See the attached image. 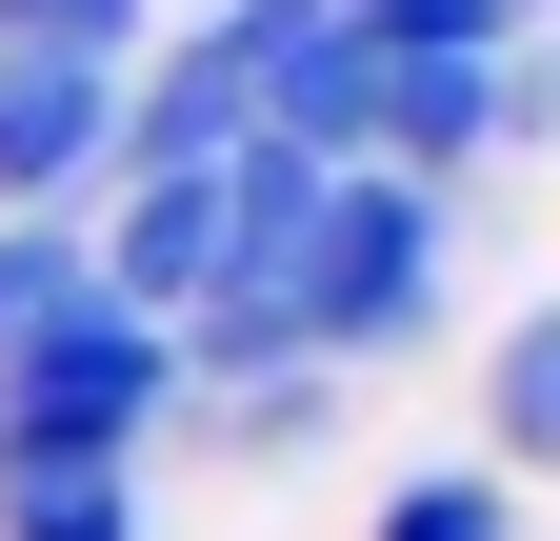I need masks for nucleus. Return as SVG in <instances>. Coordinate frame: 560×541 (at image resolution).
Returning a JSON list of instances; mask_svg holds the SVG:
<instances>
[{
	"label": "nucleus",
	"instance_id": "0eeeda50",
	"mask_svg": "<svg viewBox=\"0 0 560 541\" xmlns=\"http://www.w3.org/2000/svg\"><path fill=\"white\" fill-rule=\"evenodd\" d=\"M0 541H140V482L60 461V482H0Z\"/></svg>",
	"mask_w": 560,
	"mask_h": 541
},
{
	"label": "nucleus",
	"instance_id": "f03ea898",
	"mask_svg": "<svg viewBox=\"0 0 560 541\" xmlns=\"http://www.w3.org/2000/svg\"><path fill=\"white\" fill-rule=\"evenodd\" d=\"M420 321H441V200L420 181H320L301 261H280V342H301L320 381H361V361L420 342Z\"/></svg>",
	"mask_w": 560,
	"mask_h": 541
},
{
	"label": "nucleus",
	"instance_id": "f257e3e1",
	"mask_svg": "<svg viewBox=\"0 0 560 541\" xmlns=\"http://www.w3.org/2000/svg\"><path fill=\"white\" fill-rule=\"evenodd\" d=\"M140 422H180V342L161 321H120L101 281L40 321V342H0V482H60V461H140Z\"/></svg>",
	"mask_w": 560,
	"mask_h": 541
},
{
	"label": "nucleus",
	"instance_id": "423d86ee",
	"mask_svg": "<svg viewBox=\"0 0 560 541\" xmlns=\"http://www.w3.org/2000/svg\"><path fill=\"white\" fill-rule=\"evenodd\" d=\"M140 41H161V0H0V60H101L120 81Z\"/></svg>",
	"mask_w": 560,
	"mask_h": 541
},
{
	"label": "nucleus",
	"instance_id": "7ed1b4c3",
	"mask_svg": "<svg viewBox=\"0 0 560 541\" xmlns=\"http://www.w3.org/2000/svg\"><path fill=\"white\" fill-rule=\"evenodd\" d=\"M120 141V81L101 60H0V221H60Z\"/></svg>",
	"mask_w": 560,
	"mask_h": 541
},
{
	"label": "nucleus",
	"instance_id": "20e7f679",
	"mask_svg": "<svg viewBox=\"0 0 560 541\" xmlns=\"http://www.w3.org/2000/svg\"><path fill=\"white\" fill-rule=\"evenodd\" d=\"M480 441H501V461H560V301L501 321V361H480Z\"/></svg>",
	"mask_w": 560,
	"mask_h": 541
},
{
	"label": "nucleus",
	"instance_id": "6e6552de",
	"mask_svg": "<svg viewBox=\"0 0 560 541\" xmlns=\"http://www.w3.org/2000/svg\"><path fill=\"white\" fill-rule=\"evenodd\" d=\"M60 301H81V241H60V221H0V342H40Z\"/></svg>",
	"mask_w": 560,
	"mask_h": 541
},
{
	"label": "nucleus",
	"instance_id": "39448f33",
	"mask_svg": "<svg viewBox=\"0 0 560 541\" xmlns=\"http://www.w3.org/2000/svg\"><path fill=\"white\" fill-rule=\"evenodd\" d=\"M320 422H340V381H320V361H280V381H221V401H200V441H221V461H301Z\"/></svg>",
	"mask_w": 560,
	"mask_h": 541
},
{
	"label": "nucleus",
	"instance_id": "1a4fd4ad",
	"mask_svg": "<svg viewBox=\"0 0 560 541\" xmlns=\"http://www.w3.org/2000/svg\"><path fill=\"white\" fill-rule=\"evenodd\" d=\"M381 541H501V482H480V461H460V482H400Z\"/></svg>",
	"mask_w": 560,
	"mask_h": 541
}]
</instances>
